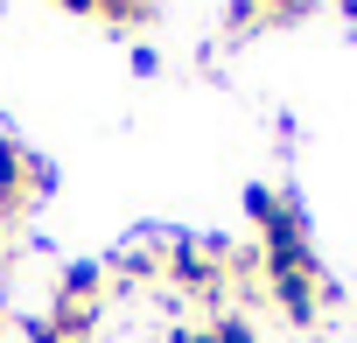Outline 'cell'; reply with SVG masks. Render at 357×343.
I'll list each match as a JSON object with an SVG mask.
<instances>
[{
	"mask_svg": "<svg viewBox=\"0 0 357 343\" xmlns=\"http://www.w3.org/2000/svg\"><path fill=\"white\" fill-rule=\"evenodd\" d=\"M218 252V245H211ZM204 245H190V238H175V259H168V273H175V287H190V294H204V301H225V259H211Z\"/></svg>",
	"mask_w": 357,
	"mask_h": 343,
	"instance_id": "obj_1",
	"label": "cell"
},
{
	"mask_svg": "<svg viewBox=\"0 0 357 343\" xmlns=\"http://www.w3.org/2000/svg\"><path fill=\"white\" fill-rule=\"evenodd\" d=\"M266 287H273V301L287 308V322H294V329H308V322H315V294H322V280H308V273H266Z\"/></svg>",
	"mask_w": 357,
	"mask_h": 343,
	"instance_id": "obj_2",
	"label": "cell"
},
{
	"mask_svg": "<svg viewBox=\"0 0 357 343\" xmlns=\"http://www.w3.org/2000/svg\"><path fill=\"white\" fill-rule=\"evenodd\" d=\"M105 280H112V273H105L98 259H84V266H70V273H63V301H77V308H98Z\"/></svg>",
	"mask_w": 357,
	"mask_h": 343,
	"instance_id": "obj_3",
	"label": "cell"
},
{
	"mask_svg": "<svg viewBox=\"0 0 357 343\" xmlns=\"http://www.w3.org/2000/svg\"><path fill=\"white\" fill-rule=\"evenodd\" d=\"M211 343H259V329H252L238 308H218V322H211Z\"/></svg>",
	"mask_w": 357,
	"mask_h": 343,
	"instance_id": "obj_4",
	"label": "cell"
},
{
	"mask_svg": "<svg viewBox=\"0 0 357 343\" xmlns=\"http://www.w3.org/2000/svg\"><path fill=\"white\" fill-rule=\"evenodd\" d=\"M0 266H8V238H0Z\"/></svg>",
	"mask_w": 357,
	"mask_h": 343,
	"instance_id": "obj_5",
	"label": "cell"
}]
</instances>
